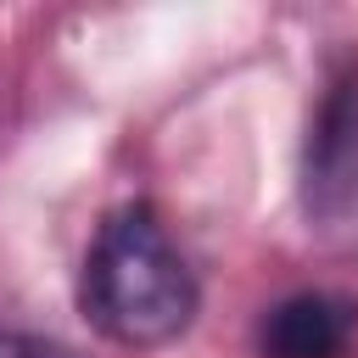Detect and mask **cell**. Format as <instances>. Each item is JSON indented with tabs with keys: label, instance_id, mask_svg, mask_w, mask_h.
<instances>
[{
	"label": "cell",
	"instance_id": "obj_3",
	"mask_svg": "<svg viewBox=\"0 0 358 358\" xmlns=\"http://www.w3.org/2000/svg\"><path fill=\"white\" fill-rule=\"evenodd\" d=\"M358 302L341 291H291L252 324L257 358H352Z\"/></svg>",
	"mask_w": 358,
	"mask_h": 358
},
{
	"label": "cell",
	"instance_id": "obj_4",
	"mask_svg": "<svg viewBox=\"0 0 358 358\" xmlns=\"http://www.w3.org/2000/svg\"><path fill=\"white\" fill-rule=\"evenodd\" d=\"M0 358H78V352L67 341H56V336H34V330L0 324Z\"/></svg>",
	"mask_w": 358,
	"mask_h": 358
},
{
	"label": "cell",
	"instance_id": "obj_2",
	"mask_svg": "<svg viewBox=\"0 0 358 358\" xmlns=\"http://www.w3.org/2000/svg\"><path fill=\"white\" fill-rule=\"evenodd\" d=\"M302 213L324 235H358V62L336 67L308 112Z\"/></svg>",
	"mask_w": 358,
	"mask_h": 358
},
{
	"label": "cell",
	"instance_id": "obj_1",
	"mask_svg": "<svg viewBox=\"0 0 358 358\" xmlns=\"http://www.w3.org/2000/svg\"><path fill=\"white\" fill-rule=\"evenodd\" d=\"M78 308L112 347L129 352H157L196 324V268L151 201H123L101 218L78 268Z\"/></svg>",
	"mask_w": 358,
	"mask_h": 358
}]
</instances>
